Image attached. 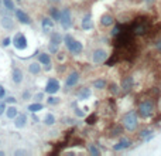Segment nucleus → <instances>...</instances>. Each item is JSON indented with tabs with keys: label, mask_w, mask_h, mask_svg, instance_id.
Listing matches in <instances>:
<instances>
[{
	"label": "nucleus",
	"mask_w": 161,
	"mask_h": 156,
	"mask_svg": "<svg viewBox=\"0 0 161 156\" xmlns=\"http://www.w3.org/2000/svg\"><path fill=\"white\" fill-rule=\"evenodd\" d=\"M109 89H110V92L113 94V95H117L120 92V88L117 87V84H115V83H112L110 85H109Z\"/></svg>",
	"instance_id": "31"
},
{
	"label": "nucleus",
	"mask_w": 161,
	"mask_h": 156,
	"mask_svg": "<svg viewBox=\"0 0 161 156\" xmlns=\"http://www.w3.org/2000/svg\"><path fill=\"white\" fill-rule=\"evenodd\" d=\"M91 95H92V91H91V89H89L88 87H82L78 92H76V96H78V99H81V101H85V99H88V98H89Z\"/></svg>",
	"instance_id": "18"
},
{
	"label": "nucleus",
	"mask_w": 161,
	"mask_h": 156,
	"mask_svg": "<svg viewBox=\"0 0 161 156\" xmlns=\"http://www.w3.org/2000/svg\"><path fill=\"white\" fill-rule=\"evenodd\" d=\"M13 46L17 48V50H26L27 48V38L23 33H17L13 38Z\"/></svg>",
	"instance_id": "7"
},
{
	"label": "nucleus",
	"mask_w": 161,
	"mask_h": 156,
	"mask_svg": "<svg viewBox=\"0 0 161 156\" xmlns=\"http://www.w3.org/2000/svg\"><path fill=\"white\" fill-rule=\"evenodd\" d=\"M107 51L103 50V48H96V50L92 53V61H93V64H103L106 60H107Z\"/></svg>",
	"instance_id": "6"
},
{
	"label": "nucleus",
	"mask_w": 161,
	"mask_h": 156,
	"mask_svg": "<svg viewBox=\"0 0 161 156\" xmlns=\"http://www.w3.org/2000/svg\"><path fill=\"white\" fill-rule=\"evenodd\" d=\"M138 136H140V139H143L144 142H150V141L154 138L151 129H141L140 133H138Z\"/></svg>",
	"instance_id": "21"
},
{
	"label": "nucleus",
	"mask_w": 161,
	"mask_h": 156,
	"mask_svg": "<svg viewBox=\"0 0 161 156\" xmlns=\"http://www.w3.org/2000/svg\"><path fill=\"white\" fill-rule=\"evenodd\" d=\"M0 26L5 30H11V28H14V20L10 16H3L0 20Z\"/></svg>",
	"instance_id": "14"
},
{
	"label": "nucleus",
	"mask_w": 161,
	"mask_h": 156,
	"mask_svg": "<svg viewBox=\"0 0 161 156\" xmlns=\"http://www.w3.org/2000/svg\"><path fill=\"white\" fill-rule=\"evenodd\" d=\"M6 112V104L5 102H0V116Z\"/></svg>",
	"instance_id": "38"
},
{
	"label": "nucleus",
	"mask_w": 161,
	"mask_h": 156,
	"mask_svg": "<svg viewBox=\"0 0 161 156\" xmlns=\"http://www.w3.org/2000/svg\"><path fill=\"white\" fill-rule=\"evenodd\" d=\"M2 96H5V88L0 85V98H2Z\"/></svg>",
	"instance_id": "43"
},
{
	"label": "nucleus",
	"mask_w": 161,
	"mask_h": 156,
	"mask_svg": "<svg viewBox=\"0 0 161 156\" xmlns=\"http://www.w3.org/2000/svg\"><path fill=\"white\" fill-rule=\"evenodd\" d=\"M23 98H24V99H27V98H30V92H28V91L24 92V94H23Z\"/></svg>",
	"instance_id": "44"
},
{
	"label": "nucleus",
	"mask_w": 161,
	"mask_h": 156,
	"mask_svg": "<svg viewBox=\"0 0 161 156\" xmlns=\"http://www.w3.org/2000/svg\"><path fill=\"white\" fill-rule=\"evenodd\" d=\"M41 109H42L41 102H34V104H31V105H28V111L33 112V114H36V112H38V111H41Z\"/></svg>",
	"instance_id": "26"
},
{
	"label": "nucleus",
	"mask_w": 161,
	"mask_h": 156,
	"mask_svg": "<svg viewBox=\"0 0 161 156\" xmlns=\"http://www.w3.org/2000/svg\"><path fill=\"white\" fill-rule=\"evenodd\" d=\"M41 27H42V30H44V33H51L52 28H54V20L51 17H42Z\"/></svg>",
	"instance_id": "13"
},
{
	"label": "nucleus",
	"mask_w": 161,
	"mask_h": 156,
	"mask_svg": "<svg viewBox=\"0 0 161 156\" xmlns=\"http://www.w3.org/2000/svg\"><path fill=\"white\" fill-rule=\"evenodd\" d=\"M62 40H64V38H62V36H61L60 33H52V34H51V41L50 43H55V44L60 46Z\"/></svg>",
	"instance_id": "28"
},
{
	"label": "nucleus",
	"mask_w": 161,
	"mask_h": 156,
	"mask_svg": "<svg viewBox=\"0 0 161 156\" xmlns=\"http://www.w3.org/2000/svg\"><path fill=\"white\" fill-rule=\"evenodd\" d=\"M38 61H40L42 65H45V70H51V57H50V54L41 53V54L38 55Z\"/></svg>",
	"instance_id": "19"
},
{
	"label": "nucleus",
	"mask_w": 161,
	"mask_h": 156,
	"mask_svg": "<svg viewBox=\"0 0 161 156\" xmlns=\"http://www.w3.org/2000/svg\"><path fill=\"white\" fill-rule=\"evenodd\" d=\"M34 98H36V99H37V101H41L42 98H44V94H37V95L34 96Z\"/></svg>",
	"instance_id": "40"
},
{
	"label": "nucleus",
	"mask_w": 161,
	"mask_h": 156,
	"mask_svg": "<svg viewBox=\"0 0 161 156\" xmlns=\"http://www.w3.org/2000/svg\"><path fill=\"white\" fill-rule=\"evenodd\" d=\"M50 16L52 20H55V21H60L61 18V10L57 9V7H51L50 9Z\"/></svg>",
	"instance_id": "24"
},
{
	"label": "nucleus",
	"mask_w": 161,
	"mask_h": 156,
	"mask_svg": "<svg viewBox=\"0 0 161 156\" xmlns=\"http://www.w3.org/2000/svg\"><path fill=\"white\" fill-rule=\"evenodd\" d=\"M146 3H148V5H151V3H154V0H144Z\"/></svg>",
	"instance_id": "46"
},
{
	"label": "nucleus",
	"mask_w": 161,
	"mask_h": 156,
	"mask_svg": "<svg viewBox=\"0 0 161 156\" xmlns=\"http://www.w3.org/2000/svg\"><path fill=\"white\" fill-rule=\"evenodd\" d=\"M78 81H79V73L78 71H72V73L67 77V80H65V87L72 88L78 84Z\"/></svg>",
	"instance_id": "9"
},
{
	"label": "nucleus",
	"mask_w": 161,
	"mask_h": 156,
	"mask_svg": "<svg viewBox=\"0 0 161 156\" xmlns=\"http://www.w3.org/2000/svg\"><path fill=\"white\" fill-rule=\"evenodd\" d=\"M120 33H122V27H120V26H116V27L112 30V37H117Z\"/></svg>",
	"instance_id": "35"
},
{
	"label": "nucleus",
	"mask_w": 161,
	"mask_h": 156,
	"mask_svg": "<svg viewBox=\"0 0 161 156\" xmlns=\"http://www.w3.org/2000/svg\"><path fill=\"white\" fill-rule=\"evenodd\" d=\"M11 80H13L14 84H21L24 80V74L20 68H13L11 71Z\"/></svg>",
	"instance_id": "15"
},
{
	"label": "nucleus",
	"mask_w": 161,
	"mask_h": 156,
	"mask_svg": "<svg viewBox=\"0 0 161 156\" xmlns=\"http://www.w3.org/2000/svg\"><path fill=\"white\" fill-rule=\"evenodd\" d=\"M156 48H157L158 53H161V40H158V41L156 43Z\"/></svg>",
	"instance_id": "39"
},
{
	"label": "nucleus",
	"mask_w": 161,
	"mask_h": 156,
	"mask_svg": "<svg viewBox=\"0 0 161 156\" xmlns=\"http://www.w3.org/2000/svg\"><path fill=\"white\" fill-rule=\"evenodd\" d=\"M130 146H132V141H130L129 138H122L119 142L113 146V151L119 152V151H123V149H127V148H130Z\"/></svg>",
	"instance_id": "12"
},
{
	"label": "nucleus",
	"mask_w": 161,
	"mask_h": 156,
	"mask_svg": "<svg viewBox=\"0 0 161 156\" xmlns=\"http://www.w3.org/2000/svg\"><path fill=\"white\" fill-rule=\"evenodd\" d=\"M7 102H11V104H14V102H16V98H14V96H9V98H7Z\"/></svg>",
	"instance_id": "42"
},
{
	"label": "nucleus",
	"mask_w": 161,
	"mask_h": 156,
	"mask_svg": "<svg viewBox=\"0 0 161 156\" xmlns=\"http://www.w3.org/2000/svg\"><path fill=\"white\" fill-rule=\"evenodd\" d=\"M48 50H50L51 54H57V53H58V44H55V43H50Z\"/></svg>",
	"instance_id": "34"
},
{
	"label": "nucleus",
	"mask_w": 161,
	"mask_h": 156,
	"mask_svg": "<svg viewBox=\"0 0 161 156\" xmlns=\"http://www.w3.org/2000/svg\"><path fill=\"white\" fill-rule=\"evenodd\" d=\"M27 124V115L26 114H19L16 118H14V125H16V128H24Z\"/></svg>",
	"instance_id": "17"
},
{
	"label": "nucleus",
	"mask_w": 161,
	"mask_h": 156,
	"mask_svg": "<svg viewBox=\"0 0 161 156\" xmlns=\"http://www.w3.org/2000/svg\"><path fill=\"white\" fill-rule=\"evenodd\" d=\"M64 43H65V46H67V50H68L69 53H72V54H75V55L82 53V50H83L82 43L75 40L71 34H67V36L64 37Z\"/></svg>",
	"instance_id": "2"
},
{
	"label": "nucleus",
	"mask_w": 161,
	"mask_h": 156,
	"mask_svg": "<svg viewBox=\"0 0 161 156\" xmlns=\"http://www.w3.org/2000/svg\"><path fill=\"white\" fill-rule=\"evenodd\" d=\"M60 23H61V27L64 28V30H69V28L72 27V14H71V10L68 7L61 10Z\"/></svg>",
	"instance_id": "4"
},
{
	"label": "nucleus",
	"mask_w": 161,
	"mask_h": 156,
	"mask_svg": "<svg viewBox=\"0 0 161 156\" xmlns=\"http://www.w3.org/2000/svg\"><path fill=\"white\" fill-rule=\"evenodd\" d=\"M133 85H134V80L132 75H127V77H124L123 80H122V85H120V88H122V91L123 92H130L132 89H133Z\"/></svg>",
	"instance_id": "10"
},
{
	"label": "nucleus",
	"mask_w": 161,
	"mask_h": 156,
	"mask_svg": "<svg viewBox=\"0 0 161 156\" xmlns=\"http://www.w3.org/2000/svg\"><path fill=\"white\" fill-rule=\"evenodd\" d=\"M95 121H96V115L92 114L91 116H88V118H86V124L88 125H93V124H95Z\"/></svg>",
	"instance_id": "36"
},
{
	"label": "nucleus",
	"mask_w": 161,
	"mask_h": 156,
	"mask_svg": "<svg viewBox=\"0 0 161 156\" xmlns=\"http://www.w3.org/2000/svg\"><path fill=\"white\" fill-rule=\"evenodd\" d=\"M107 83H106L103 78H99V80H95L93 81V88H96V89H105Z\"/></svg>",
	"instance_id": "25"
},
{
	"label": "nucleus",
	"mask_w": 161,
	"mask_h": 156,
	"mask_svg": "<svg viewBox=\"0 0 161 156\" xmlns=\"http://www.w3.org/2000/svg\"><path fill=\"white\" fill-rule=\"evenodd\" d=\"M47 104L48 105H57V104H60V98L58 96H50L47 99Z\"/></svg>",
	"instance_id": "32"
},
{
	"label": "nucleus",
	"mask_w": 161,
	"mask_h": 156,
	"mask_svg": "<svg viewBox=\"0 0 161 156\" xmlns=\"http://www.w3.org/2000/svg\"><path fill=\"white\" fill-rule=\"evenodd\" d=\"M88 152H89L91 155H93V156H99V155H101V151H99V149H98V146H96V145H93V143L88 146Z\"/></svg>",
	"instance_id": "30"
},
{
	"label": "nucleus",
	"mask_w": 161,
	"mask_h": 156,
	"mask_svg": "<svg viewBox=\"0 0 161 156\" xmlns=\"http://www.w3.org/2000/svg\"><path fill=\"white\" fill-rule=\"evenodd\" d=\"M154 112V102L151 99H146V101L140 102V105L137 108V115L143 119H147L150 118Z\"/></svg>",
	"instance_id": "3"
},
{
	"label": "nucleus",
	"mask_w": 161,
	"mask_h": 156,
	"mask_svg": "<svg viewBox=\"0 0 161 156\" xmlns=\"http://www.w3.org/2000/svg\"><path fill=\"white\" fill-rule=\"evenodd\" d=\"M75 114H76V116H83V115H85L81 109H75Z\"/></svg>",
	"instance_id": "41"
},
{
	"label": "nucleus",
	"mask_w": 161,
	"mask_h": 156,
	"mask_svg": "<svg viewBox=\"0 0 161 156\" xmlns=\"http://www.w3.org/2000/svg\"><path fill=\"white\" fill-rule=\"evenodd\" d=\"M44 124L47 125V126H51V125L55 124V116L52 114H47L45 116H44Z\"/></svg>",
	"instance_id": "27"
},
{
	"label": "nucleus",
	"mask_w": 161,
	"mask_h": 156,
	"mask_svg": "<svg viewBox=\"0 0 161 156\" xmlns=\"http://www.w3.org/2000/svg\"><path fill=\"white\" fill-rule=\"evenodd\" d=\"M148 30V21H144V20H140L138 18L137 21L133 24V28H132V33L136 34V36H143L146 34Z\"/></svg>",
	"instance_id": "5"
},
{
	"label": "nucleus",
	"mask_w": 161,
	"mask_h": 156,
	"mask_svg": "<svg viewBox=\"0 0 161 156\" xmlns=\"http://www.w3.org/2000/svg\"><path fill=\"white\" fill-rule=\"evenodd\" d=\"M0 145H2V141H0Z\"/></svg>",
	"instance_id": "48"
},
{
	"label": "nucleus",
	"mask_w": 161,
	"mask_h": 156,
	"mask_svg": "<svg viewBox=\"0 0 161 156\" xmlns=\"http://www.w3.org/2000/svg\"><path fill=\"white\" fill-rule=\"evenodd\" d=\"M122 126H123L127 132H134L138 126V118L137 114L134 111H129L123 115L122 118Z\"/></svg>",
	"instance_id": "1"
},
{
	"label": "nucleus",
	"mask_w": 161,
	"mask_h": 156,
	"mask_svg": "<svg viewBox=\"0 0 161 156\" xmlns=\"http://www.w3.org/2000/svg\"><path fill=\"white\" fill-rule=\"evenodd\" d=\"M17 115H19V112H17V108H16V106H9V108H6V116H7L9 119H14Z\"/></svg>",
	"instance_id": "23"
},
{
	"label": "nucleus",
	"mask_w": 161,
	"mask_h": 156,
	"mask_svg": "<svg viewBox=\"0 0 161 156\" xmlns=\"http://www.w3.org/2000/svg\"><path fill=\"white\" fill-rule=\"evenodd\" d=\"M50 2H52V3H60L61 0H50Z\"/></svg>",
	"instance_id": "47"
},
{
	"label": "nucleus",
	"mask_w": 161,
	"mask_h": 156,
	"mask_svg": "<svg viewBox=\"0 0 161 156\" xmlns=\"http://www.w3.org/2000/svg\"><path fill=\"white\" fill-rule=\"evenodd\" d=\"M83 30H91L93 27V21H92V16L91 14H85L82 18V23H81Z\"/></svg>",
	"instance_id": "20"
},
{
	"label": "nucleus",
	"mask_w": 161,
	"mask_h": 156,
	"mask_svg": "<svg viewBox=\"0 0 161 156\" xmlns=\"http://www.w3.org/2000/svg\"><path fill=\"white\" fill-rule=\"evenodd\" d=\"M101 24L103 26V27H110V26H113L115 24V17L112 16V14H103L101 17Z\"/></svg>",
	"instance_id": "16"
},
{
	"label": "nucleus",
	"mask_w": 161,
	"mask_h": 156,
	"mask_svg": "<svg viewBox=\"0 0 161 156\" xmlns=\"http://www.w3.org/2000/svg\"><path fill=\"white\" fill-rule=\"evenodd\" d=\"M16 18H17L21 24H26V26L31 24V18H30V16H28V14L26 13L24 10H21V9L16 10Z\"/></svg>",
	"instance_id": "11"
},
{
	"label": "nucleus",
	"mask_w": 161,
	"mask_h": 156,
	"mask_svg": "<svg viewBox=\"0 0 161 156\" xmlns=\"http://www.w3.org/2000/svg\"><path fill=\"white\" fill-rule=\"evenodd\" d=\"M11 43H13V38H10V37H6L5 40H3V47H9Z\"/></svg>",
	"instance_id": "37"
},
{
	"label": "nucleus",
	"mask_w": 161,
	"mask_h": 156,
	"mask_svg": "<svg viewBox=\"0 0 161 156\" xmlns=\"http://www.w3.org/2000/svg\"><path fill=\"white\" fill-rule=\"evenodd\" d=\"M129 2H132V0H129Z\"/></svg>",
	"instance_id": "49"
},
{
	"label": "nucleus",
	"mask_w": 161,
	"mask_h": 156,
	"mask_svg": "<svg viewBox=\"0 0 161 156\" xmlns=\"http://www.w3.org/2000/svg\"><path fill=\"white\" fill-rule=\"evenodd\" d=\"M28 73L33 74V75H38L41 73V63H30L28 64Z\"/></svg>",
	"instance_id": "22"
},
{
	"label": "nucleus",
	"mask_w": 161,
	"mask_h": 156,
	"mask_svg": "<svg viewBox=\"0 0 161 156\" xmlns=\"http://www.w3.org/2000/svg\"><path fill=\"white\" fill-rule=\"evenodd\" d=\"M3 6H5V9L9 10V11H13V10H16L14 0H3Z\"/></svg>",
	"instance_id": "29"
},
{
	"label": "nucleus",
	"mask_w": 161,
	"mask_h": 156,
	"mask_svg": "<svg viewBox=\"0 0 161 156\" xmlns=\"http://www.w3.org/2000/svg\"><path fill=\"white\" fill-rule=\"evenodd\" d=\"M24 153H26L24 151H16V153H14V155H24Z\"/></svg>",
	"instance_id": "45"
},
{
	"label": "nucleus",
	"mask_w": 161,
	"mask_h": 156,
	"mask_svg": "<svg viewBox=\"0 0 161 156\" xmlns=\"http://www.w3.org/2000/svg\"><path fill=\"white\" fill-rule=\"evenodd\" d=\"M44 91H45L47 94H51V95L58 92L60 91V81L55 80V78H50L45 84V89H44Z\"/></svg>",
	"instance_id": "8"
},
{
	"label": "nucleus",
	"mask_w": 161,
	"mask_h": 156,
	"mask_svg": "<svg viewBox=\"0 0 161 156\" xmlns=\"http://www.w3.org/2000/svg\"><path fill=\"white\" fill-rule=\"evenodd\" d=\"M123 129L120 128V126H113V129L110 131V136H119L120 133H122Z\"/></svg>",
	"instance_id": "33"
}]
</instances>
